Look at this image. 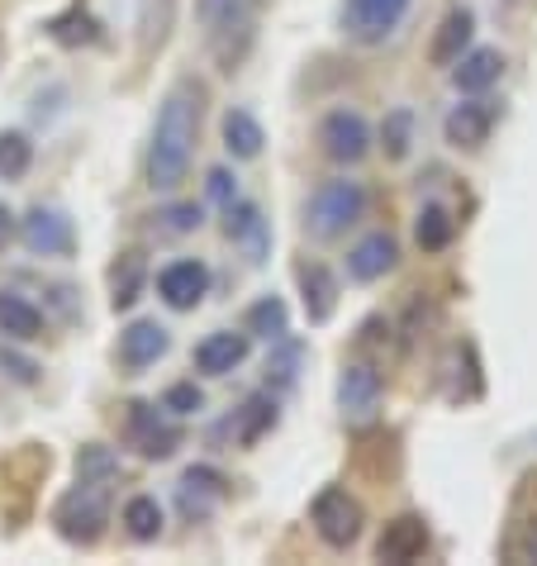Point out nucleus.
Here are the masks:
<instances>
[{
    "mask_svg": "<svg viewBox=\"0 0 537 566\" xmlns=\"http://www.w3.org/2000/svg\"><path fill=\"white\" fill-rule=\"evenodd\" d=\"M200 101H204V91L191 76H181L162 96V109H157V124H152V144H148L152 191H177L186 181V171H191L196 138H200Z\"/></svg>",
    "mask_w": 537,
    "mask_h": 566,
    "instance_id": "f257e3e1",
    "label": "nucleus"
},
{
    "mask_svg": "<svg viewBox=\"0 0 537 566\" xmlns=\"http://www.w3.org/2000/svg\"><path fill=\"white\" fill-rule=\"evenodd\" d=\"M361 210H367V191H361V181L352 177H338V181H324L319 191L309 196L305 206V229L314 233V239H338V233H347L361 219Z\"/></svg>",
    "mask_w": 537,
    "mask_h": 566,
    "instance_id": "f03ea898",
    "label": "nucleus"
},
{
    "mask_svg": "<svg viewBox=\"0 0 537 566\" xmlns=\"http://www.w3.org/2000/svg\"><path fill=\"white\" fill-rule=\"evenodd\" d=\"M53 524H57V533L67 543L91 547L105 533V524H109V485H101V481H76V491H67V495L57 500Z\"/></svg>",
    "mask_w": 537,
    "mask_h": 566,
    "instance_id": "7ed1b4c3",
    "label": "nucleus"
},
{
    "mask_svg": "<svg viewBox=\"0 0 537 566\" xmlns=\"http://www.w3.org/2000/svg\"><path fill=\"white\" fill-rule=\"evenodd\" d=\"M409 6L414 0H343V34L361 49H376L404 24Z\"/></svg>",
    "mask_w": 537,
    "mask_h": 566,
    "instance_id": "20e7f679",
    "label": "nucleus"
},
{
    "mask_svg": "<svg viewBox=\"0 0 537 566\" xmlns=\"http://www.w3.org/2000/svg\"><path fill=\"white\" fill-rule=\"evenodd\" d=\"M309 518H314V533H319L328 547H352L361 538V524H367V518H361V505L343 491V485H324L309 505Z\"/></svg>",
    "mask_w": 537,
    "mask_h": 566,
    "instance_id": "39448f33",
    "label": "nucleus"
},
{
    "mask_svg": "<svg viewBox=\"0 0 537 566\" xmlns=\"http://www.w3.org/2000/svg\"><path fill=\"white\" fill-rule=\"evenodd\" d=\"M319 148H324V157L352 167L371 153V124L361 119L357 109H328V115L319 119Z\"/></svg>",
    "mask_w": 537,
    "mask_h": 566,
    "instance_id": "423d86ee",
    "label": "nucleus"
},
{
    "mask_svg": "<svg viewBox=\"0 0 537 566\" xmlns=\"http://www.w3.org/2000/svg\"><path fill=\"white\" fill-rule=\"evenodd\" d=\"M338 410L347 423H367L381 410V371L367 361H347L338 376Z\"/></svg>",
    "mask_w": 537,
    "mask_h": 566,
    "instance_id": "0eeeda50",
    "label": "nucleus"
},
{
    "mask_svg": "<svg viewBox=\"0 0 537 566\" xmlns=\"http://www.w3.org/2000/svg\"><path fill=\"white\" fill-rule=\"evenodd\" d=\"M129 443L144 452V458H152V462H162V458H171V452L181 448V429L171 423L157 405H129Z\"/></svg>",
    "mask_w": 537,
    "mask_h": 566,
    "instance_id": "6e6552de",
    "label": "nucleus"
},
{
    "mask_svg": "<svg viewBox=\"0 0 537 566\" xmlns=\"http://www.w3.org/2000/svg\"><path fill=\"white\" fill-rule=\"evenodd\" d=\"M20 239H24V248H29L34 258H67L72 248H76L72 219L62 214V210H43V206H34V210L24 214Z\"/></svg>",
    "mask_w": 537,
    "mask_h": 566,
    "instance_id": "1a4fd4ad",
    "label": "nucleus"
},
{
    "mask_svg": "<svg viewBox=\"0 0 537 566\" xmlns=\"http://www.w3.org/2000/svg\"><path fill=\"white\" fill-rule=\"evenodd\" d=\"M224 233L233 239V248H243V258L252 266H262L266 253H272V229H266V219L252 200H233V206H224Z\"/></svg>",
    "mask_w": 537,
    "mask_h": 566,
    "instance_id": "9d476101",
    "label": "nucleus"
},
{
    "mask_svg": "<svg viewBox=\"0 0 537 566\" xmlns=\"http://www.w3.org/2000/svg\"><path fill=\"white\" fill-rule=\"evenodd\" d=\"M204 291H210V266L200 258H181L162 266V276H157V295L171 305V310H196L204 301Z\"/></svg>",
    "mask_w": 537,
    "mask_h": 566,
    "instance_id": "9b49d317",
    "label": "nucleus"
},
{
    "mask_svg": "<svg viewBox=\"0 0 537 566\" xmlns=\"http://www.w3.org/2000/svg\"><path fill=\"white\" fill-rule=\"evenodd\" d=\"M423 553H429V524H423L419 514L390 518L386 533H381V543H376V557H381V562H394V566L419 562Z\"/></svg>",
    "mask_w": 537,
    "mask_h": 566,
    "instance_id": "f8f14e48",
    "label": "nucleus"
},
{
    "mask_svg": "<svg viewBox=\"0 0 537 566\" xmlns=\"http://www.w3.org/2000/svg\"><path fill=\"white\" fill-rule=\"evenodd\" d=\"M167 348H171V334L157 319H134L129 328L119 334V361L129 371H144V367H152L157 357H167Z\"/></svg>",
    "mask_w": 537,
    "mask_h": 566,
    "instance_id": "ddd939ff",
    "label": "nucleus"
},
{
    "mask_svg": "<svg viewBox=\"0 0 537 566\" xmlns=\"http://www.w3.org/2000/svg\"><path fill=\"white\" fill-rule=\"evenodd\" d=\"M394 262H400V243H394V233L376 229L352 248V253H347V276L352 281H381L386 272H394Z\"/></svg>",
    "mask_w": 537,
    "mask_h": 566,
    "instance_id": "4468645a",
    "label": "nucleus"
},
{
    "mask_svg": "<svg viewBox=\"0 0 537 566\" xmlns=\"http://www.w3.org/2000/svg\"><path fill=\"white\" fill-rule=\"evenodd\" d=\"M295 276H299V295H305L309 324H328V319H334V310H338V281H334V272H328L324 262H299Z\"/></svg>",
    "mask_w": 537,
    "mask_h": 566,
    "instance_id": "2eb2a0df",
    "label": "nucleus"
},
{
    "mask_svg": "<svg viewBox=\"0 0 537 566\" xmlns=\"http://www.w3.org/2000/svg\"><path fill=\"white\" fill-rule=\"evenodd\" d=\"M248 328L243 334H233V328H219V334H210L196 348V367L204 371V376H229V371H239L243 361H248Z\"/></svg>",
    "mask_w": 537,
    "mask_h": 566,
    "instance_id": "dca6fc26",
    "label": "nucleus"
},
{
    "mask_svg": "<svg viewBox=\"0 0 537 566\" xmlns=\"http://www.w3.org/2000/svg\"><path fill=\"white\" fill-rule=\"evenodd\" d=\"M489 129H495V109H489L485 101H462L448 115V124H442V134H448V144L452 148H466V153H476Z\"/></svg>",
    "mask_w": 537,
    "mask_h": 566,
    "instance_id": "f3484780",
    "label": "nucleus"
},
{
    "mask_svg": "<svg viewBox=\"0 0 537 566\" xmlns=\"http://www.w3.org/2000/svg\"><path fill=\"white\" fill-rule=\"evenodd\" d=\"M471 34H476V14H471L466 6H462V10H452L448 20L438 24L433 49H429V62H433V67H456V62L466 57V49H471Z\"/></svg>",
    "mask_w": 537,
    "mask_h": 566,
    "instance_id": "a211bd4d",
    "label": "nucleus"
},
{
    "mask_svg": "<svg viewBox=\"0 0 537 566\" xmlns=\"http://www.w3.org/2000/svg\"><path fill=\"white\" fill-rule=\"evenodd\" d=\"M224 476H219L214 467H191L181 476V514L186 518H204V514H214V505L224 500Z\"/></svg>",
    "mask_w": 537,
    "mask_h": 566,
    "instance_id": "6ab92c4d",
    "label": "nucleus"
},
{
    "mask_svg": "<svg viewBox=\"0 0 537 566\" xmlns=\"http://www.w3.org/2000/svg\"><path fill=\"white\" fill-rule=\"evenodd\" d=\"M504 76V53L499 49H471L462 62L452 67V82L456 91H466V96H481Z\"/></svg>",
    "mask_w": 537,
    "mask_h": 566,
    "instance_id": "aec40b11",
    "label": "nucleus"
},
{
    "mask_svg": "<svg viewBox=\"0 0 537 566\" xmlns=\"http://www.w3.org/2000/svg\"><path fill=\"white\" fill-rule=\"evenodd\" d=\"M0 334L10 343H34L43 334V310L20 291H0Z\"/></svg>",
    "mask_w": 537,
    "mask_h": 566,
    "instance_id": "412c9836",
    "label": "nucleus"
},
{
    "mask_svg": "<svg viewBox=\"0 0 537 566\" xmlns=\"http://www.w3.org/2000/svg\"><path fill=\"white\" fill-rule=\"evenodd\" d=\"M252 6L257 0H196V14H200V24L210 29V39H224L233 34V29H252Z\"/></svg>",
    "mask_w": 537,
    "mask_h": 566,
    "instance_id": "4be33fe9",
    "label": "nucleus"
},
{
    "mask_svg": "<svg viewBox=\"0 0 537 566\" xmlns=\"http://www.w3.org/2000/svg\"><path fill=\"white\" fill-rule=\"evenodd\" d=\"M144 281H148L144 253H119V262L109 266V305H115V310H129L138 295H144Z\"/></svg>",
    "mask_w": 537,
    "mask_h": 566,
    "instance_id": "5701e85b",
    "label": "nucleus"
},
{
    "mask_svg": "<svg viewBox=\"0 0 537 566\" xmlns=\"http://www.w3.org/2000/svg\"><path fill=\"white\" fill-rule=\"evenodd\" d=\"M219 129H224V148H229V157H239V163H252V157H262L266 134H262V124L252 119L248 109H229Z\"/></svg>",
    "mask_w": 537,
    "mask_h": 566,
    "instance_id": "b1692460",
    "label": "nucleus"
},
{
    "mask_svg": "<svg viewBox=\"0 0 537 566\" xmlns=\"http://www.w3.org/2000/svg\"><path fill=\"white\" fill-rule=\"evenodd\" d=\"M248 334H257L266 343L286 338V301H281V295H262V301L248 310Z\"/></svg>",
    "mask_w": 537,
    "mask_h": 566,
    "instance_id": "393cba45",
    "label": "nucleus"
},
{
    "mask_svg": "<svg viewBox=\"0 0 537 566\" xmlns=\"http://www.w3.org/2000/svg\"><path fill=\"white\" fill-rule=\"evenodd\" d=\"M124 528H129V538L152 543L157 533H162V505H157L152 495H134L129 505H124Z\"/></svg>",
    "mask_w": 537,
    "mask_h": 566,
    "instance_id": "a878e982",
    "label": "nucleus"
},
{
    "mask_svg": "<svg viewBox=\"0 0 537 566\" xmlns=\"http://www.w3.org/2000/svg\"><path fill=\"white\" fill-rule=\"evenodd\" d=\"M452 233H456V224H452V214L442 210V206H423V210H419L414 239H419L423 253H442V248L452 243Z\"/></svg>",
    "mask_w": 537,
    "mask_h": 566,
    "instance_id": "bb28decb",
    "label": "nucleus"
},
{
    "mask_svg": "<svg viewBox=\"0 0 537 566\" xmlns=\"http://www.w3.org/2000/svg\"><path fill=\"white\" fill-rule=\"evenodd\" d=\"M29 167H34V144H29V134L6 129L0 134V181H20Z\"/></svg>",
    "mask_w": 537,
    "mask_h": 566,
    "instance_id": "cd10ccee",
    "label": "nucleus"
},
{
    "mask_svg": "<svg viewBox=\"0 0 537 566\" xmlns=\"http://www.w3.org/2000/svg\"><path fill=\"white\" fill-rule=\"evenodd\" d=\"M76 476L109 485V481L119 476V458H115V452H109L105 443H86L82 452H76Z\"/></svg>",
    "mask_w": 537,
    "mask_h": 566,
    "instance_id": "c85d7f7f",
    "label": "nucleus"
},
{
    "mask_svg": "<svg viewBox=\"0 0 537 566\" xmlns=\"http://www.w3.org/2000/svg\"><path fill=\"white\" fill-rule=\"evenodd\" d=\"M409 144H414V115L409 109H390L386 124H381V148L390 163H400V157H409Z\"/></svg>",
    "mask_w": 537,
    "mask_h": 566,
    "instance_id": "c756f323",
    "label": "nucleus"
},
{
    "mask_svg": "<svg viewBox=\"0 0 537 566\" xmlns=\"http://www.w3.org/2000/svg\"><path fill=\"white\" fill-rule=\"evenodd\" d=\"M276 423V400H266V396H252L243 405V415H239V438L243 443H257V438L266 433Z\"/></svg>",
    "mask_w": 537,
    "mask_h": 566,
    "instance_id": "7c9ffc66",
    "label": "nucleus"
},
{
    "mask_svg": "<svg viewBox=\"0 0 537 566\" xmlns=\"http://www.w3.org/2000/svg\"><path fill=\"white\" fill-rule=\"evenodd\" d=\"M295 367H299V348L295 343L281 338V353L266 361V381H276V386H291L295 381Z\"/></svg>",
    "mask_w": 537,
    "mask_h": 566,
    "instance_id": "2f4dec72",
    "label": "nucleus"
},
{
    "mask_svg": "<svg viewBox=\"0 0 537 566\" xmlns=\"http://www.w3.org/2000/svg\"><path fill=\"white\" fill-rule=\"evenodd\" d=\"M200 405H204V396H200L196 386H171L167 396H162V410H171V415H196Z\"/></svg>",
    "mask_w": 537,
    "mask_h": 566,
    "instance_id": "473e14b6",
    "label": "nucleus"
},
{
    "mask_svg": "<svg viewBox=\"0 0 537 566\" xmlns=\"http://www.w3.org/2000/svg\"><path fill=\"white\" fill-rule=\"evenodd\" d=\"M0 371H10L14 376V381H34V376H39V367H34V361H29V357H20V353H10V348H0Z\"/></svg>",
    "mask_w": 537,
    "mask_h": 566,
    "instance_id": "72a5a7b5",
    "label": "nucleus"
},
{
    "mask_svg": "<svg viewBox=\"0 0 537 566\" xmlns=\"http://www.w3.org/2000/svg\"><path fill=\"white\" fill-rule=\"evenodd\" d=\"M162 219H167V229L191 233V229H200V206H171Z\"/></svg>",
    "mask_w": 537,
    "mask_h": 566,
    "instance_id": "f704fd0d",
    "label": "nucleus"
},
{
    "mask_svg": "<svg viewBox=\"0 0 537 566\" xmlns=\"http://www.w3.org/2000/svg\"><path fill=\"white\" fill-rule=\"evenodd\" d=\"M210 196H214V200H224V206H233V200H239V186H233V177H229L224 167H214V171H210Z\"/></svg>",
    "mask_w": 537,
    "mask_h": 566,
    "instance_id": "c9c22d12",
    "label": "nucleus"
},
{
    "mask_svg": "<svg viewBox=\"0 0 537 566\" xmlns=\"http://www.w3.org/2000/svg\"><path fill=\"white\" fill-rule=\"evenodd\" d=\"M14 233H20V224H14V214L0 206V253H6V248L14 243Z\"/></svg>",
    "mask_w": 537,
    "mask_h": 566,
    "instance_id": "e433bc0d",
    "label": "nucleus"
}]
</instances>
